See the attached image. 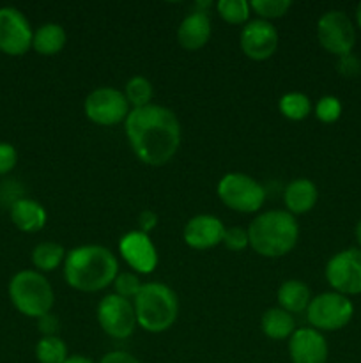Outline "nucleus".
Returning <instances> with one entry per match:
<instances>
[{"label":"nucleus","instance_id":"obj_1","mask_svg":"<svg viewBox=\"0 0 361 363\" xmlns=\"http://www.w3.org/2000/svg\"><path fill=\"white\" fill-rule=\"evenodd\" d=\"M124 128L131 149L145 165H165L180 145V123L166 106L151 103L133 108L124 121Z\"/></svg>","mask_w":361,"mask_h":363},{"label":"nucleus","instance_id":"obj_2","mask_svg":"<svg viewBox=\"0 0 361 363\" xmlns=\"http://www.w3.org/2000/svg\"><path fill=\"white\" fill-rule=\"evenodd\" d=\"M119 275L115 255L99 245H84L66 254L64 279L73 289L81 293H98L113 284Z\"/></svg>","mask_w":361,"mask_h":363},{"label":"nucleus","instance_id":"obj_3","mask_svg":"<svg viewBox=\"0 0 361 363\" xmlns=\"http://www.w3.org/2000/svg\"><path fill=\"white\" fill-rule=\"evenodd\" d=\"M299 238L296 216L283 209L260 213L248 225V240L255 254L262 257H283L294 250Z\"/></svg>","mask_w":361,"mask_h":363},{"label":"nucleus","instance_id":"obj_4","mask_svg":"<svg viewBox=\"0 0 361 363\" xmlns=\"http://www.w3.org/2000/svg\"><path fill=\"white\" fill-rule=\"evenodd\" d=\"M137 323L149 333H163L177 321L179 300L168 286L161 282L144 284L133 300Z\"/></svg>","mask_w":361,"mask_h":363},{"label":"nucleus","instance_id":"obj_5","mask_svg":"<svg viewBox=\"0 0 361 363\" xmlns=\"http://www.w3.org/2000/svg\"><path fill=\"white\" fill-rule=\"evenodd\" d=\"M9 298L20 314L39 319L50 314L55 303L52 284L34 269L18 272L9 282Z\"/></svg>","mask_w":361,"mask_h":363},{"label":"nucleus","instance_id":"obj_6","mask_svg":"<svg viewBox=\"0 0 361 363\" xmlns=\"http://www.w3.org/2000/svg\"><path fill=\"white\" fill-rule=\"evenodd\" d=\"M218 197L237 213H257L265 202V190L257 179L241 172H230L218 183Z\"/></svg>","mask_w":361,"mask_h":363},{"label":"nucleus","instance_id":"obj_7","mask_svg":"<svg viewBox=\"0 0 361 363\" xmlns=\"http://www.w3.org/2000/svg\"><path fill=\"white\" fill-rule=\"evenodd\" d=\"M354 315V305L350 298L329 291L311 298L306 308V318L311 328L319 332H336L345 328Z\"/></svg>","mask_w":361,"mask_h":363},{"label":"nucleus","instance_id":"obj_8","mask_svg":"<svg viewBox=\"0 0 361 363\" xmlns=\"http://www.w3.org/2000/svg\"><path fill=\"white\" fill-rule=\"evenodd\" d=\"M317 39L326 52L336 57L353 53L356 45V28L343 11H328L317 21Z\"/></svg>","mask_w":361,"mask_h":363},{"label":"nucleus","instance_id":"obj_9","mask_svg":"<svg viewBox=\"0 0 361 363\" xmlns=\"http://www.w3.org/2000/svg\"><path fill=\"white\" fill-rule=\"evenodd\" d=\"M96 315L103 332L117 340H124L133 335L138 325L133 303L115 293L99 301Z\"/></svg>","mask_w":361,"mask_h":363},{"label":"nucleus","instance_id":"obj_10","mask_svg":"<svg viewBox=\"0 0 361 363\" xmlns=\"http://www.w3.org/2000/svg\"><path fill=\"white\" fill-rule=\"evenodd\" d=\"M324 273L335 293L347 298L361 294V250L345 248L336 252L326 264Z\"/></svg>","mask_w":361,"mask_h":363},{"label":"nucleus","instance_id":"obj_11","mask_svg":"<svg viewBox=\"0 0 361 363\" xmlns=\"http://www.w3.org/2000/svg\"><path fill=\"white\" fill-rule=\"evenodd\" d=\"M84 110L87 119L94 124L113 126L126 121L130 116V103L119 89L99 87L85 98Z\"/></svg>","mask_w":361,"mask_h":363},{"label":"nucleus","instance_id":"obj_12","mask_svg":"<svg viewBox=\"0 0 361 363\" xmlns=\"http://www.w3.org/2000/svg\"><path fill=\"white\" fill-rule=\"evenodd\" d=\"M32 32L27 16L16 7H0V52L11 57L25 55L32 48Z\"/></svg>","mask_w":361,"mask_h":363},{"label":"nucleus","instance_id":"obj_13","mask_svg":"<svg viewBox=\"0 0 361 363\" xmlns=\"http://www.w3.org/2000/svg\"><path fill=\"white\" fill-rule=\"evenodd\" d=\"M280 34L271 21L251 20L244 25L239 35V45L244 55L251 60H268L276 52Z\"/></svg>","mask_w":361,"mask_h":363},{"label":"nucleus","instance_id":"obj_14","mask_svg":"<svg viewBox=\"0 0 361 363\" xmlns=\"http://www.w3.org/2000/svg\"><path fill=\"white\" fill-rule=\"evenodd\" d=\"M119 252L127 266L142 275L152 273L158 266V250L152 245L149 234H144L142 230L124 234L119 241Z\"/></svg>","mask_w":361,"mask_h":363},{"label":"nucleus","instance_id":"obj_15","mask_svg":"<svg viewBox=\"0 0 361 363\" xmlns=\"http://www.w3.org/2000/svg\"><path fill=\"white\" fill-rule=\"evenodd\" d=\"M289 357L292 363H326L329 346L322 332L315 328H296L289 339Z\"/></svg>","mask_w":361,"mask_h":363},{"label":"nucleus","instance_id":"obj_16","mask_svg":"<svg viewBox=\"0 0 361 363\" xmlns=\"http://www.w3.org/2000/svg\"><path fill=\"white\" fill-rule=\"evenodd\" d=\"M227 227L219 218L212 215H197L184 225L183 238L193 250H209L223 241Z\"/></svg>","mask_w":361,"mask_h":363},{"label":"nucleus","instance_id":"obj_17","mask_svg":"<svg viewBox=\"0 0 361 363\" xmlns=\"http://www.w3.org/2000/svg\"><path fill=\"white\" fill-rule=\"evenodd\" d=\"M211 18L202 11H193L180 21L177 28V41L184 50H200L211 38Z\"/></svg>","mask_w":361,"mask_h":363},{"label":"nucleus","instance_id":"obj_18","mask_svg":"<svg viewBox=\"0 0 361 363\" xmlns=\"http://www.w3.org/2000/svg\"><path fill=\"white\" fill-rule=\"evenodd\" d=\"M319 190L315 186L314 181L310 179H294L287 184L285 191H283V201H285L287 211L290 215H304V213L311 211L314 206L317 204Z\"/></svg>","mask_w":361,"mask_h":363},{"label":"nucleus","instance_id":"obj_19","mask_svg":"<svg viewBox=\"0 0 361 363\" xmlns=\"http://www.w3.org/2000/svg\"><path fill=\"white\" fill-rule=\"evenodd\" d=\"M46 209L32 199H18L11 206V222L21 233H39L46 225Z\"/></svg>","mask_w":361,"mask_h":363},{"label":"nucleus","instance_id":"obj_20","mask_svg":"<svg viewBox=\"0 0 361 363\" xmlns=\"http://www.w3.org/2000/svg\"><path fill=\"white\" fill-rule=\"evenodd\" d=\"M276 300H278V307L289 314H299L306 311L311 301L310 287L301 280H285L278 287Z\"/></svg>","mask_w":361,"mask_h":363},{"label":"nucleus","instance_id":"obj_21","mask_svg":"<svg viewBox=\"0 0 361 363\" xmlns=\"http://www.w3.org/2000/svg\"><path fill=\"white\" fill-rule=\"evenodd\" d=\"M260 330L271 340H285L290 339V335L296 332V321H294V315L287 311L273 307L262 314Z\"/></svg>","mask_w":361,"mask_h":363},{"label":"nucleus","instance_id":"obj_22","mask_svg":"<svg viewBox=\"0 0 361 363\" xmlns=\"http://www.w3.org/2000/svg\"><path fill=\"white\" fill-rule=\"evenodd\" d=\"M67 34L62 25L45 23L34 32L32 48L41 55H55L66 46Z\"/></svg>","mask_w":361,"mask_h":363},{"label":"nucleus","instance_id":"obj_23","mask_svg":"<svg viewBox=\"0 0 361 363\" xmlns=\"http://www.w3.org/2000/svg\"><path fill=\"white\" fill-rule=\"evenodd\" d=\"M64 261H66V250H64L62 245L55 243V241L39 243L32 250V264H34L35 269H39V273L53 272Z\"/></svg>","mask_w":361,"mask_h":363},{"label":"nucleus","instance_id":"obj_24","mask_svg":"<svg viewBox=\"0 0 361 363\" xmlns=\"http://www.w3.org/2000/svg\"><path fill=\"white\" fill-rule=\"evenodd\" d=\"M278 106L280 112L290 121H303L311 112L310 98L303 92H287L280 98Z\"/></svg>","mask_w":361,"mask_h":363},{"label":"nucleus","instance_id":"obj_25","mask_svg":"<svg viewBox=\"0 0 361 363\" xmlns=\"http://www.w3.org/2000/svg\"><path fill=\"white\" fill-rule=\"evenodd\" d=\"M35 358L39 363H64L67 360V346L59 335L42 337L35 344Z\"/></svg>","mask_w":361,"mask_h":363},{"label":"nucleus","instance_id":"obj_26","mask_svg":"<svg viewBox=\"0 0 361 363\" xmlns=\"http://www.w3.org/2000/svg\"><path fill=\"white\" fill-rule=\"evenodd\" d=\"M124 96H126L127 103L133 105V108H142V106L151 105L154 89H152V84L145 77H133L131 80H127Z\"/></svg>","mask_w":361,"mask_h":363},{"label":"nucleus","instance_id":"obj_27","mask_svg":"<svg viewBox=\"0 0 361 363\" xmlns=\"http://www.w3.org/2000/svg\"><path fill=\"white\" fill-rule=\"evenodd\" d=\"M219 16L232 25H241L250 18V2L246 0H219L216 4Z\"/></svg>","mask_w":361,"mask_h":363},{"label":"nucleus","instance_id":"obj_28","mask_svg":"<svg viewBox=\"0 0 361 363\" xmlns=\"http://www.w3.org/2000/svg\"><path fill=\"white\" fill-rule=\"evenodd\" d=\"M290 7H292L290 0H251L250 2V9H253L260 20L265 21L285 16Z\"/></svg>","mask_w":361,"mask_h":363},{"label":"nucleus","instance_id":"obj_29","mask_svg":"<svg viewBox=\"0 0 361 363\" xmlns=\"http://www.w3.org/2000/svg\"><path fill=\"white\" fill-rule=\"evenodd\" d=\"M342 116V103L336 96H322L315 105V117L321 123L331 124L336 123Z\"/></svg>","mask_w":361,"mask_h":363},{"label":"nucleus","instance_id":"obj_30","mask_svg":"<svg viewBox=\"0 0 361 363\" xmlns=\"http://www.w3.org/2000/svg\"><path fill=\"white\" fill-rule=\"evenodd\" d=\"M142 286H144V284L140 282L137 273H131V272L119 273V275L115 277V280H113L115 294L126 298V300H134V296L140 293Z\"/></svg>","mask_w":361,"mask_h":363},{"label":"nucleus","instance_id":"obj_31","mask_svg":"<svg viewBox=\"0 0 361 363\" xmlns=\"http://www.w3.org/2000/svg\"><path fill=\"white\" fill-rule=\"evenodd\" d=\"M223 245L232 252H241L246 247H250V240H248V229H241V227H229L223 234Z\"/></svg>","mask_w":361,"mask_h":363},{"label":"nucleus","instance_id":"obj_32","mask_svg":"<svg viewBox=\"0 0 361 363\" xmlns=\"http://www.w3.org/2000/svg\"><path fill=\"white\" fill-rule=\"evenodd\" d=\"M18 163V151L14 145L7 142H0V176H6L16 167Z\"/></svg>","mask_w":361,"mask_h":363},{"label":"nucleus","instance_id":"obj_33","mask_svg":"<svg viewBox=\"0 0 361 363\" xmlns=\"http://www.w3.org/2000/svg\"><path fill=\"white\" fill-rule=\"evenodd\" d=\"M338 71L343 77H357L361 73V60L354 53L343 55L338 59Z\"/></svg>","mask_w":361,"mask_h":363},{"label":"nucleus","instance_id":"obj_34","mask_svg":"<svg viewBox=\"0 0 361 363\" xmlns=\"http://www.w3.org/2000/svg\"><path fill=\"white\" fill-rule=\"evenodd\" d=\"M38 330L42 333V337L57 335L59 332V319L52 315V312L38 319Z\"/></svg>","mask_w":361,"mask_h":363},{"label":"nucleus","instance_id":"obj_35","mask_svg":"<svg viewBox=\"0 0 361 363\" xmlns=\"http://www.w3.org/2000/svg\"><path fill=\"white\" fill-rule=\"evenodd\" d=\"M138 225H140V230L144 234L152 233L158 227V215L151 211V209H145V211L138 215Z\"/></svg>","mask_w":361,"mask_h":363},{"label":"nucleus","instance_id":"obj_36","mask_svg":"<svg viewBox=\"0 0 361 363\" xmlns=\"http://www.w3.org/2000/svg\"><path fill=\"white\" fill-rule=\"evenodd\" d=\"M99 363H140V362H138L133 354L126 353V351H112V353H106Z\"/></svg>","mask_w":361,"mask_h":363},{"label":"nucleus","instance_id":"obj_37","mask_svg":"<svg viewBox=\"0 0 361 363\" xmlns=\"http://www.w3.org/2000/svg\"><path fill=\"white\" fill-rule=\"evenodd\" d=\"M64 363H94V362H92L91 358H87V357H81V354H73V357L67 358V360Z\"/></svg>","mask_w":361,"mask_h":363},{"label":"nucleus","instance_id":"obj_38","mask_svg":"<svg viewBox=\"0 0 361 363\" xmlns=\"http://www.w3.org/2000/svg\"><path fill=\"white\" fill-rule=\"evenodd\" d=\"M354 236H356V241H357V245H360V250H361V218H360V222L356 223V229H354Z\"/></svg>","mask_w":361,"mask_h":363},{"label":"nucleus","instance_id":"obj_39","mask_svg":"<svg viewBox=\"0 0 361 363\" xmlns=\"http://www.w3.org/2000/svg\"><path fill=\"white\" fill-rule=\"evenodd\" d=\"M356 21H357V27L361 28V2L357 4L356 7Z\"/></svg>","mask_w":361,"mask_h":363}]
</instances>
